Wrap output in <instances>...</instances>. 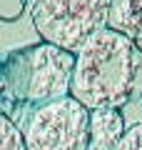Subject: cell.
Listing matches in <instances>:
<instances>
[{"label": "cell", "mask_w": 142, "mask_h": 150, "mask_svg": "<svg viewBox=\"0 0 142 150\" xmlns=\"http://www.w3.org/2000/svg\"><path fill=\"white\" fill-rule=\"evenodd\" d=\"M140 63V45L105 28L75 53L70 98L87 110H122L130 103Z\"/></svg>", "instance_id": "obj_1"}, {"label": "cell", "mask_w": 142, "mask_h": 150, "mask_svg": "<svg viewBox=\"0 0 142 150\" xmlns=\"http://www.w3.org/2000/svg\"><path fill=\"white\" fill-rule=\"evenodd\" d=\"M110 0H30V20L40 43L77 53L107 28Z\"/></svg>", "instance_id": "obj_2"}, {"label": "cell", "mask_w": 142, "mask_h": 150, "mask_svg": "<svg viewBox=\"0 0 142 150\" xmlns=\"http://www.w3.org/2000/svg\"><path fill=\"white\" fill-rule=\"evenodd\" d=\"M15 63V88L18 95L30 110L47 103L70 98L72 85V70H75V55L50 43L30 45L25 53L18 55Z\"/></svg>", "instance_id": "obj_3"}, {"label": "cell", "mask_w": 142, "mask_h": 150, "mask_svg": "<svg viewBox=\"0 0 142 150\" xmlns=\"http://www.w3.org/2000/svg\"><path fill=\"white\" fill-rule=\"evenodd\" d=\"M25 150H87L90 110L72 98L40 105L22 125Z\"/></svg>", "instance_id": "obj_4"}, {"label": "cell", "mask_w": 142, "mask_h": 150, "mask_svg": "<svg viewBox=\"0 0 142 150\" xmlns=\"http://www.w3.org/2000/svg\"><path fill=\"white\" fill-rule=\"evenodd\" d=\"M127 125L122 112L115 108L90 110V140L87 150H115L125 135Z\"/></svg>", "instance_id": "obj_5"}, {"label": "cell", "mask_w": 142, "mask_h": 150, "mask_svg": "<svg viewBox=\"0 0 142 150\" xmlns=\"http://www.w3.org/2000/svg\"><path fill=\"white\" fill-rule=\"evenodd\" d=\"M107 30L125 35L127 40L142 43V0H110Z\"/></svg>", "instance_id": "obj_6"}, {"label": "cell", "mask_w": 142, "mask_h": 150, "mask_svg": "<svg viewBox=\"0 0 142 150\" xmlns=\"http://www.w3.org/2000/svg\"><path fill=\"white\" fill-rule=\"evenodd\" d=\"M140 50H142V43H140ZM120 112H122V118H125L127 128H130V125H142V63H140V70H137L130 103H127Z\"/></svg>", "instance_id": "obj_7"}, {"label": "cell", "mask_w": 142, "mask_h": 150, "mask_svg": "<svg viewBox=\"0 0 142 150\" xmlns=\"http://www.w3.org/2000/svg\"><path fill=\"white\" fill-rule=\"evenodd\" d=\"M0 150H25L22 130L3 112H0Z\"/></svg>", "instance_id": "obj_8"}, {"label": "cell", "mask_w": 142, "mask_h": 150, "mask_svg": "<svg viewBox=\"0 0 142 150\" xmlns=\"http://www.w3.org/2000/svg\"><path fill=\"white\" fill-rule=\"evenodd\" d=\"M22 18L30 20V0H0V23H18Z\"/></svg>", "instance_id": "obj_9"}, {"label": "cell", "mask_w": 142, "mask_h": 150, "mask_svg": "<svg viewBox=\"0 0 142 150\" xmlns=\"http://www.w3.org/2000/svg\"><path fill=\"white\" fill-rule=\"evenodd\" d=\"M115 150H142V125H130Z\"/></svg>", "instance_id": "obj_10"}]
</instances>
